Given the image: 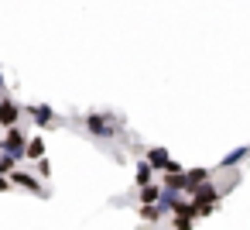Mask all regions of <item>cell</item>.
I'll return each mask as SVG.
<instances>
[{
	"label": "cell",
	"mask_w": 250,
	"mask_h": 230,
	"mask_svg": "<svg viewBox=\"0 0 250 230\" xmlns=\"http://www.w3.org/2000/svg\"><path fill=\"white\" fill-rule=\"evenodd\" d=\"M24 144H28V138H24V131L21 127H7V134H4V141H0V151H4L7 158H24Z\"/></svg>",
	"instance_id": "6da1fadb"
},
{
	"label": "cell",
	"mask_w": 250,
	"mask_h": 230,
	"mask_svg": "<svg viewBox=\"0 0 250 230\" xmlns=\"http://www.w3.org/2000/svg\"><path fill=\"white\" fill-rule=\"evenodd\" d=\"M86 131L96 134V138H113V134L120 131V120L103 117V114H89V117H86Z\"/></svg>",
	"instance_id": "7a4b0ae2"
},
{
	"label": "cell",
	"mask_w": 250,
	"mask_h": 230,
	"mask_svg": "<svg viewBox=\"0 0 250 230\" xmlns=\"http://www.w3.org/2000/svg\"><path fill=\"white\" fill-rule=\"evenodd\" d=\"M11 185H21V189H28V192L45 196V189L38 185V179H35V175H28V172H21V168H14V172H11Z\"/></svg>",
	"instance_id": "3957f363"
},
{
	"label": "cell",
	"mask_w": 250,
	"mask_h": 230,
	"mask_svg": "<svg viewBox=\"0 0 250 230\" xmlns=\"http://www.w3.org/2000/svg\"><path fill=\"white\" fill-rule=\"evenodd\" d=\"M18 120H21V107L4 96V100H0V124H4V127H18Z\"/></svg>",
	"instance_id": "277c9868"
},
{
	"label": "cell",
	"mask_w": 250,
	"mask_h": 230,
	"mask_svg": "<svg viewBox=\"0 0 250 230\" xmlns=\"http://www.w3.org/2000/svg\"><path fill=\"white\" fill-rule=\"evenodd\" d=\"M28 114H31V117H35V124H42V127L55 124V114H52V107H45V103H35V107H28Z\"/></svg>",
	"instance_id": "5b68a950"
},
{
	"label": "cell",
	"mask_w": 250,
	"mask_h": 230,
	"mask_svg": "<svg viewBox=\"0 0 250 230\" xmlns=\"http://www.w3.org/2000/svg\"><path fill=\"white\" fill-rule=\"evenodd\" d=\"M168 165H171V158H168L165 148H151L147 151V168H165L168 172Z\"/></svg>",
	"instance_id": "8992f818"
},
{
	"label": "cell",
	"mask_w": 250,
	"mask_h": 230,
	"mask_svg": "<svg viewBox=\"0 0 250 230\" xmlns=\"http://www.w3.org/2000/svg\"><path fill=\"white\" fill-rule=\"evenodd\" d=\"M24 158H35V161H42V158H45V141H42V138H31V141L24 144Z\"/></svg>",
	"instance_id": "52a82bcc"
},
{
	"label": "cell",
	"mask_w": 250,
	"mask_h": 230,
	"mask_svg": "<svg viewBox=\"0 0 250 230\" xmlns=\"http://www.w3.org/2000/svg\"><path fill=\"white\" fill-rule=\"evenodd\" d=\"M137 185L144 189V185H151V168H147V161H141L137 165Z\"/></svg>",
	"instance_id": "ba28073f"
},
{
	"label": "cell",
	"mask_w": 250,
	"mask_h": 230,
	"mask_svg": "<svg viewBox=\"0 0 250 230\" xmlns=\"http://www.w3.org/2000/svg\"><path fill=\"white\" fill-rule=\"evenodd\" d=\"M154 199H161V192H158L154 185H144V189H141V203H144V206H151Z\"/></svg>",
	"instance_id": "9c48e42d"
},
{
	"label": "cell",
	"mask_w": 250,
	"mask_h": 230,
	"mask_svg": "<svg viewBox=\"0 0 250 230\" xmlns=\"http://www.w3.org/2000/svg\"><path fill=\"white\" fill-rule=\"evenodd\" d=\"M247 155H250V148H240V151H233V155H226V158H223V168H229V165H236V161H240V158H247Z\"/></svg>",
	"instance_id": "30bf717a"
},
{
	"label": "cell",
	"mask_w": 250,
	"mask_h": 230,
	"mask_svg": "<svg viewBox=\"0 0 250 230\" xmlns=\"http://www.w3.org/2000/svg\"><path fill=\"white\" fill-rule=\"evenodd\" d=\"M141 216L144 220H158L161 216V206H141Z\"/></svg>",
	"instance_id": "8fae6325"
},
{
	"label": "cell",
	"mask_w": 250,
	"mask_h": 230,
	"mask_svg": "<svg viewBox=\"0 0 250 230\" xmlns=\"http://www.w3.org/2000/svg\"><path fill=\"white\" fill-rule=\"evenodd\" d=\"M7 172H14V158L0 155V175H7Z\"/></svg>",
	"instance_id": "7c38bea8"
},
{
	"label": "cell",
	"mask_w": 250,
	"mask_h": 230,
	"mask_svg": "<svg viewBox=\"0 0 250 230\" xmlns=\"http://www.w3.org/2000/svg\"><path fill=\"white\" fill-rule=\"evenodd\" d=\"M175 230H192V220H188V216H178V220H175Z\"/></svg>",
	"instance_id": "4fadbf2b"
},
{
	"label": "cell",
	"mask_w": 250,
	"mask_h": 230,
	"mask_svg": "<svg viewBox=\"0 0 250 230\" xmlns=\"http://www.w3.org/2000/svg\"><path fill=\"white\" fill-rule=\"evenodd\" d=\"M11 189V179H4V175H0V192H7Z\"/></svg>",
	"instance_id": "5bb4252c"
},
{
	"label": "cell",
	"mask_w": 250,
	"mask_h": 230,
	"mask_svg": "<svg viewBox=\"0 0 250 230\" xmlns=\"http://www.w3.org/2000/svg\"><path fill=\"white\" fill-rule=\"evenodd\" d=\"M0 93H4V76H0Z\"/></svg>",
	"instance_id": "9a60e30c"
}]
</instances>
